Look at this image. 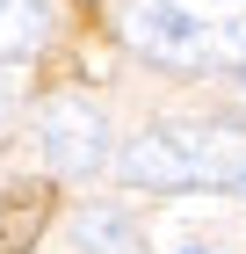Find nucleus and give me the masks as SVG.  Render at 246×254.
I'll use <instances>...</instances> for the list:
<instances>
[{
  "label": "nucleus",
  "mask_w": 246,
  "mask_h": 254,
  "mask_svg": "<svg viewBox=\"0 0 246 254\" xmlns=\"http://www.w3.org/2000/svg\"><path fill=\"white\" fill-rule=\"evenodd\" d=\"M116 29L167 73H246V0H123Z\"/></svg>",
  "instance_id": "f257e3e1"
},
{
  "label": "nucleus",
  "mask_w": 246,
  "mask_h": 254,
  "mask_svg": "<svg viewBox=\"0 0 246 254\" xmlns=\"http://www.w3.org/2000/svg\"><path fill=\"white\" fill-rule=\"evenodd\" d=\"M116 175L123 189H217V196H246V131L232 124H152L138 131L123 153H116Z\"/></svg>",
  "instance_id": "f03ea898"
},
{
  "label": "nucleus",
  "mask_w": 246,
  "mask_h": 254,
  "mask_svg": "<svg viewBox=\"0 0 246 254\" xmlns=\"http://www.w3.org/2000/svg\"><path fill=\"white\" fill-rule=\"evenodd\" d=\"M37 153H44V167L65 175V182L101 175V160H109V117H101L87 95H51L37 109Z\"/></svg>",
  "instance_id": "7ed1b4c3"
},
{
  "label": "nucleus",
  "mask_w": 246,
  "mask_h": 254,
  "mask_svg": "<svg viewBox=\"0 0 246 254\" xmlns=\"http://www.w3.org/2000/svg\"><path fill=\"white\" fill-rule=\"evenodd\" d=\"M51 218V182H15L0 189V254H29Z\"/></svg>",
  "instance_id": "20e7f679"
},
{
  "label": "nucleus",
  "mask_w": 246,
  "mask_h": 254,
  "mask_svg": "<svg viewBox=\"0 0 246 254\" xmlns=\"http://www.w3.org/2000/svg\"><path fill=\"white\" fill-rule=\"evenodd\" d=\"M51 37V0H0V59H37Z\"/></svg>",
  "instance_id": "39448f33"
},
{
  "label": "nucleus",
  "mask_w": 246,
  "mask_h": 254,
  "mask_svg": "<svg viewBox=\"0 0 246 254\" xmlns=\"http://www.w3.org/2000/svg\"><path fill=\"white\" fill-rule=\"evenodd\" d=\"M73 240H80V254H131L138 247V233H131L123 211H80Z\"/></svg>",
  "instance_id": "423d86ee"
},
{
  "label": "nucleus",
  "mask_w": 246,
  "mask_h": 254,
  "mask_svg": "<svg viewBox=\"0 0 246 254\" xmlns=\"http://www.w3.org/2000/svg\"><path fill=\"white\" fill-rule=\"evenodd\" d=\"M15 117V80H7V59H0V124Z\"/></svg>",
  "instance_id": "0eeeda50"
},
{
  "label": "nucleus",
  "mask_w": 246,
  "mask_h": 254,
  "mask_svg": "<svg viewBox=\"0 0 246 254\" xmlns=\"http://www.w3.org/2000/svg\"><path fill=\"white\" fill-rule=\"evenodd\" d=\"M196 254H203V247H196Z\"/></svg>",
  "instance_id": "6e6552de"
},
{
  "label": "nucleus",
  "mask_w": 246,
  "mask_h": 254,
  "mask_svg": "<svg viewBox=\"0 0 246 254\" xmlns=\"http://www.w3.org/2000/svg\"><path fill=\"white\" fill-rule=\"evenodd\" d=\"M239 80H246V73H239Z\"/></svg>",
  "instance_id": "1a4fd4ad"
}]
</instances>
